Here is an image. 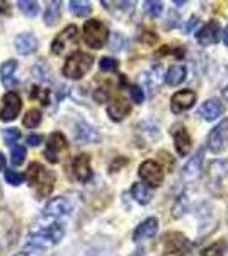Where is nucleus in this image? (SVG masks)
Masks as SVG:
<instances>
[{
    "label": "nucleus",
    "instance_id": "f257e3e1",
    "mask_svg": "<svg viewBox=\"0 0 228 256\" xmlns=\"http://www.w3.org/2000/svg\"><path fill=\"white\" fill-rule=\"evenodd\" d=\"M63 226L60 222H56L55 218H49V224H44L39 229L32 230L26 242V248H31V250H46V248L58 244L63 239Z\"/></svg>",
    "mask_w": 228,
    "mask_h": 256
},
{
    "label": "nucleus",
    "instance_id": "f03ea898",
    "mask_svg": "<svg viewBox=\"0 0 228 256\" xmlns=\"http://www.w3.org/2000/svg\"><path fill=\"white\" fill-rule=\"evenodd\" d=\"M24 178L27 180V184L36 192V195L39 198L48 196L53 192L55 186L56 176L53 171H49L44 166H41L39 162H32L27 168V174H24Z\"/></svg>",
    "mask_w": 228,
    "mask_h": 256
},
{
    "label": "nucleus",
    "instance_id": "7ed1b4c3",
    "mask_svg": "<svg viewBox=\"0 0 228 256\" xmlns=\"http://www.w3.org/2000/svg\"><path fill=\"white\" fill-rule=\"evenodd\" d=\"M92 64H94L92 55L84 53V52H73L67 58V62H65L63 68H61V74H63L67 79L78 80L92 68Z\"/></svg>",
    "mask_w": 228,
    "mask_h": 256
},
{
    "label": "nucleus",
    "instance_id": "20e7f679",
    "mask_svg": "<svg viewBox=\"0 0 228 256\" xmlns=\"http://www.w3.org/2000/svg\"><path fill=\"white\" fill-rule=\"evenodd\" d=\"M109 40V30L102 20L89 19L84 24V41L87 46L94 50H101Z\"/></svg>",
    "mask_w": 228,
    "mask_h": 256
},
{
    "label": "nucleus",
    "instance_id": "39448f33",
    "mask_svg": "<svg viewBox=\"0 0 228 256\" xmlns=\"http://www.w3.org/2000/svg\"><path fill=\"white\" fill-rule=\"evenodd\" d=\"M19 234V226L15 217L12 216L9 210L0 208V253L15 242V238Z\"/></svg>",
    "mask_w": 228,
    "mask_h": 256
},
{
    "label": "nucleus",
    "instance_id": "423d86ee",
    "mask_svg": "<svg viewBox=\"0 0 228 256\" xmlns=\"http://www.w3.org/2000/svg\"><path fill=\"white\" fill-rule=\"evenodd\" d=\"M138 174L148 188H159L164 183L165 178L164 168L157 160H145V162H142V166L138 168Z\"/></svg>",
    "mask_w": 228,
    "mask_h": 256
},
{
    "label": "nucleus",
    "instance_id": "0eeeda50",
    "mask_svg": "<svg viewBox=\"0 0 228 256\" xmlns=\"http://www.w3.org/2000/svg\"><path fill=\"white\" fill-rule=\"evenodd\" d=\"M191 250V242L181 232H171L164 238V256H186Z\"/></svg>",
    "mask_w": 228,
    "mask_h": 256
},
{
    "label": "nucleus",
    "instance_id": "6e6552de",
    "mask_svg": "<svg viewBox=\"0 0 228 256\" xmlns=\"http://www.w3.org/2000/svg\"><path fill=\"white\" fill-rule=\"evenodd\" d=\"M77 40H78V28L70 24V26L65 28V30L53 40L51 53L53 55H63L68 48H72L73 44L77 43Z\"/></svg>",
    "mask_w": 228,
    "mask_h": 256
},
{
    "label": "nucleus",
    "instance_id": "1a4fd4ad",
    "mask_svg": "<svg viewBox=\"0 0 228 256\" xmlns=\"http://www.w3.org/2000/svg\"><path fill=\"white\" fill-rule=\"evenodd\" d=\"M20 108H22V101H20L19 94L14 90L3 94L2 98V106H0V120L2 122H12L19 116Z\"/></svg>",
    "mask_w": 228,
    "mask_h": 256
},
{
    "label": "nucleus",
    "instance_id": "9d476101",
    "mask_svg": "<svg viewBox=\"0 0 228 256\" xmlns=\"http://www.w3.org/2000/svg\"><path fill=\"white\" fill-rule=\"evenodd\" d=\"M68 148V142L65 138L63 134L60 132H55L48 137L46 142V148H44V158H46L48 162L56 164L60 162V152H65Z\"/></svg>",
    "mask_w": 228,
    "mask_h": 256
},
{
    "label": "nucleus",
    "instance_id": "9b49d317",
    "mask_svg": "<svg viewBox=\"0 0 228 256\" xmlns=\"http://www.w3.org/2000/svg\"><path fill=\"white\" fill-rule=\"evenodd\" d=\"M208 147L213 154H222L228 147V120L217 125L208 135Z\"/></svg>",
    "mask_w": 228,
    "mask_h": 256
},
{
    "label": "nucleus",
    "instance_id": "f8f14e48",
    "mask_svg": "<svg viewBox=\"0 0 228 256\" xmlns=\"http://www.w3.org/2000/svg\"><path fill=\"white\" fill-rule=\"evenodd\" d=\"M72 210H73V204L68 200L67 196H55L46 204V207H44V210H43V217L55 218L56 220L58 217L68 216Z\"/></svg>",
    "mask_w": 228,
    "mask_h": 256
},
{
    "label": "nucleus",
    "instance_id": "ddd939ff",
    "mask_svg": "<svg viewBox=\"0 0 228 256\" xmlns=\"http://www.w3.org/2000/svg\"><path fill=\"white\" fill-rule=\"evenodd\" d=\"M72 176L80 183H87L92 178V168H90V156L89 154H78L77 158L72 159L70 164Z\"/></svg>",
    "mask_w": 228,
    "mask_h": 256
},
{
    "label": "nucleus",
    "instance_id": "4468645a",
    "mask_svg": "<svg viewBox=\"0 0 228 256\" xmlns=\"http://www.w3.org/2000/svg\"><path fill=\"white\" fill-rule=\"evenodd\" d=\"M196 92L191 89H182V90H177L176 94L172 96L171 99V110L172 113L179 114V113H184V111H188L193 108L194 104H196Z\"/></svg>",
    "mask_w": 228,
    "mask_h": 256
},
{
    "label": "nucleus",
    "instance_id": "2eb2a0df",
    "mask_svg": "<svg viewBox=\"0 0 228 256\" xmlns=\"http://www.w3.org/2000/svg\"><path fill=\"white\" fill-rule=\"evenodd\" d=\"M15 50H17L19 55H32V53L38 50V38H36L32 32H20L15 36Z\"/></svg>",
    "mask_w": 228,
    "mask_h": 256
},
{
    "label": "nucleus",
    "instance_id": "dca6fc26",
    "mask_svg": "<svg viewBox=\"0 0 228 256\" xmlns=\"http://www.w3.org/2000/svg\"><path fill=\"white\" fill-rule=\"evenodd\" d=\"M196 38L201 44H213L222 38V28L217 20H210L205 28L196 32Z\"/></svg>",
    "mask_w": 228,
    "mask_h": 256
},
{
    "label": "nucleus",
    "instance_id": "f3484780",
    "mask_svg": "<svg viewBox=\"0 0 228 256\" xmlns=\"http://www.w3.org/2000/svg\"><path fill=\"white\" fill-rule=\"evenodd\" d=\"M174 146H176V150L181 158H186L191 152L193 140H191L189 132L184 126H179L177 130H174Z\"/></svg>",
    "mask_w": 228,
    "mask_h": 256
},
{
    "label": "nucleus",
    "instance_id": "a211bd4d",
    "mask_svg": "<svg viewBox=\"0 0 228 256\" xmlns=\"http://www.w3.org/2000/svg\"><path fill=\"white\" fill-rule=\"evenodd\" d=\"M157 230H159V220H157V217H148L135 229L133 239L135 241H145V239H150L155 236Z\"/></svg>",
    "mask_w": 228,
    "mask_h": 256
},
{
    "label": "nucleus",
    "instance_id": "6ab92c4d",
    "mask_svg": "<svg viewBox=\"0 0 228 256\" xmlns=\"http://www.w3.org/2000/svg\"><path fill=\"white\" fill-rule=\"evenodd\" d=\"M75 140L78 144H99L101 142V135L97 134V130L94 126L82 122L75 126Z\"/></svg>",
    "mask_w": 228,
    "mask_h": 256
},
{
    "label": "nucleus",
    "instance_id": "aec40b11",
    "mask_svg": "<svg viewBox=\"0 0 228 256\" xmlns=\"http://www.w3.org/2000/svg\"><path fill=\"white\" fill-rule=\"evenodd\" d=\"M225 111V106L220 99H208V101L203 102V106L200 108V114L206 122H213V120L220 118Z\"/></svg>",
    "mask_w": 228,
    "mask_h": 256
},
{
    "label": "nucleus",
    "instance_id": "412c9836",
    "mask_svg": "<svg viewBox=\"0 0 228 256\" xmlns=\"http://www.w3.org/2000/svg\"><path fill=\"white\" fill-rule=\"evenodd\" d=\"M203 158H205V152L200 150L194 158H191V160L182 169V178L186 181H194L201 172V166H203Z\"/></svg>",
    "mask_w": 228,
    "mask_h": 256
},
{
    "label": "nucleus",
    "instance_id": "4be33fe9",
    "mask_svg": "<svg viewBox=\"0 0 228 256\" xmlns=\"http://www.w3.org/2000/svg\"><path fill=\"white\" fill-rule=\"evenodd\" d=\"M130 111H131V106L128 104L124 99H116V101H113L107 106V114H109V118L113 120V122H123V120L130 114Z\"/></svg>",
    "mask_w": 228,
    "mask_h": 256
},
{
    "label": "nucleus",
    "instance_id": "5701e85b",
    "mask_svg": "<svg viewBox=\"0 0 228 256\" xmlns=\"http://www.w3.org/2000/svg\"><path fill=\"white\" fill-rule=\"evenodd\" d=\"M210 183L211 184H218L228 176V160H213L210 164Z\"/></svg>",
    "mask_w": 228,
    "mask_h": 256
},
{
    "label": "nucleus",
    "instance_id": "b1692460",
    "mask_svg": "<svg viewBox=\"0 0 228 256\" xmlns=\"http://www.w3.org/2000/svg\"><path fill=\"white\" fill-rule=\"evenodd\" d=\"M15 70H17V62H15V60H7V62H3V64L0 65V79H2L5 88L12 89V86L15 84V82H14Z\"/></svg>",
    "mask_w": 228,
    "mask_h": 256
},
{
    "label": "nucleus",
    "instance_id": "393cba45",
    "mask_svg": "<svg viewBox=\"0 0 228 256\" xmlns=\"http://www.w3.org/2000/svg\"><path fill=\"white\" fill-rule=\"evenodd\" d=\"M186 76H188V68L184 65H172L165 72V82L169 86H179L186 80Z\"/></svg>",
    "mask_w": 228,
    "mask_h": 256
},
{
    "label": "nucleus",
    "instance_id": "a878e982",
    "mask_svg": "<svg viewBox=\"0 0 228 256\" xmlns=\"http://www.w3.org/2000/svg\"><path fill=\"white\" fill-rule=\"evenodd\" d=\"M131 195L140 205H148L152 202V190L147 186L145 183H135L133 188H131Z\"/></svg>",
    "mask_w": 228,
    "mask_h": 256
},
{
    "label": "nucleus",
    "instance_id": "bb28decb",
    "mask_svg": "<svg viewBox=\"0 0 228 256\" xmlns=\"http://www.w3.org/2000/svg\"><path fill=\"white\" fill-rule=\"evenodd\" d=\"M60 18H61V2H58V0L56 2H49L43 16L44 24L46 26H55L58 20H60Z\"/></svg>",
    "mask_w": 228,
    "mask_h": 256
},
{
    "label": "nucleus",
    "instance_id": "cd10ccee",
    "mask_svg": "<svg viewBox=\"0 0 228 256\" xmlns=\"http://www.w3.org/2000/svg\"><path fill=\"white\" fill-rule=\"evenodd\" d=\"M68 6H70V10H72V14L77 16V18H87V16L92 12V7H90V4L89 2H82V0H72Z\"/></svg>",
    "mask_w": 228,
    "mask_h": 256
},
{
    "label": "nucleus",
    "instance_id": "c85d7f7f",
    "mask_svg": "<svg viewBox=\"0 0 228 256\" xmlns=\"http://www.w3.org/2000/svg\"><path fill=\"white\" fill-rule=\"evenodd\" d=\"M20 12L27 18H34L36 14L39 12V4L38 2H32V0H20L17 2Z\"/></svg>",
    "mask_w": 228,
    "mask_h": 256
},
{
    "label": "nucleus",
    "instance_id": "c756f323",
    "mask_svg": "<svg viewBox=\"0 0 228 256\" xmlns=\"http://www.w3.org/2000/svg\"><path fill=\"white\" fill-rule=\"evenodd\" d=\"M41 120H43V114H41L39 110H29L22 120V123H24V126H27V128H36V126H39Z\"/></svg>",
    "mask_w": 228,
    "mask_h": 256
},
{
    "label": "nucleus",
    "instance_id": "7c9ffc66",
    "mask_svg": "<svg viewBox=\"0 0 228 256\" xmlns=\"http://www.w3.org/2000/svg\"><path fill=\"white\" fill-rule=\"evenodd\" d=\"M203 256H225V242L218 241L203 250Z\"/></svg>",
    "mask_w": 228,
    "mask_h": 256
},
{
    "label": "nucleus",
    "instance_id": "2f4dec72",
    "mask_svg": "<svg viewBox=\"0 0 228 256\" xmlns=\"http://www.w3.org/2000/svg\"><path fill=\"white\" fill-rule=\"evenodd\" d=\"M26 159V147L24 146H14L12 147V158H10V162L12 166H20Z\"/></svg>",
    "mask_w": 228,
    "mask_h": 256
},
{
    "label": "nucleus",
    "instance_id": "473e14b6",
    "mask_svg": "<svg viewBox=\"0 0 228 256\" xmlns=\"http://www.w3.org/2000/svg\"><path fill=\"white\" fill-rule=\"evenodd\" d=\"M145 6V10L148 12V16H152V18H159V16L164 12V4L159 2V0H148V2L143 4Z\"/></svg>",
    "mask_w": 228,
    "mask_h": 256
},
{
    "label": "nucleus",
    "instance_id": "72a5a7b5",
    "mask_svg": "<svg viewBox=\"0 0 228 256\" xmlns=\"http://www.w3.org/2000/svg\"><path fill=\"white\" fill-rule=\"evenodd\" d=\"M19 138H20L19 128H5V130H3V142H5L7 146H14Z\"/></svg>",
    "mask_w": 228,
    "mask_h": 256
},
{
    "label": "nucleus",
    "instance_id": "f704fd0d",
    "mask_svg": "<svg viewBox=\"0 0 228 256\" xmlns=\"http://www.w3.org/2000/svg\"><path fill=\"white\" fill-rule=\"evenodd\" d=\"M5 180L12 186H19V184H22V181L26 178H24V174H20V172L14 171V169H9V171H5Z\"/></svg>",
    "mask_w": 228,
    "mask_h": 256
},
{
    "label": "nucleus",
    "instance_id": "c9c22d12",
    "mask_svg": "<svg viewBox=\"0 0 228 256\" xmlns=\"http://www.w3.org/2000/svg\"><path fill=\"white\" fill-rule=\"evenodd\" d=\"M118 60L116 58H111V56H104V58H101L99 62V68L102 70V72H114L116 68H118Z\"/></svg>",
    "mask_w": 228,
    "mask_h": 256
},
{
    "label": "nucleus",
    "instance_id": "e433bc0d",
    "mask_svg": "<svg viewBox=\"0 0 228 256\" xmlns=\"http://www.w3.org/2000/svg\"><path fill=\"white\" fill-rule=\"evenodd\" d=\"M130 96H131V99H133V102H136V104H142L143 99H145V92L140 86H131Z\"/></svg>",
    "mask_w": 228,
    "mask_h": 256
},
{
    "label": "nucleus",
    "instance_id": "4c0bfd02",
    "mask_svg": "<svg viewBox=\"0 0 228 256\" xmlns=\"http://www.w3.org/2000/svg\"><path fill=\"white\" fill-rule=\"evenodd\" d=\"M34 76L38 77V79H41V80H49V70H48V67L44 64H38L34 67Z\"/></svg>",
    "mask_w": 228,
    "mask_h": 256
},
{
    "label": "nucleus",
    "instance_id": "58836bf2",
    "mask_svg": "<svg viewBox=\"0 0 228 256\" xmlns=\"http://www.w3.org/2000/svg\"><path fill=\"white\" fill-rule=\"evenodd\" d=\"M107 98H109V92H107L106 89H102V88H99V89L94 92V99H95L97 102H106V101H107Z\"/></svg>",
    "mask_w": 228,
    "mask_h": 256
},
{
    "label": "nucleus",
    "instance_id": "ea45409f",
    "mask_svg": "<svg viewBox=\"0 0 228 256\" xmlns=\"http://www.w3.org/2000/svg\"><path fill=\"white\" fill-rule=\"evenodd\" d=\"M124 43V38L119 32H114V36H113V41H111V46H113V50H123V44Z\"/></svg>",
    "mask_w": 228,
    "mask_h": 256
},
{
    "label": "nucleus",
    "instance_id": "a19ab883",
    "mask_svg": "<svg viewBox=\"0 0 228 256\" xmlns=\"http://www.w3.org/2000/svg\"><path fill=\"white\" fill-rule=\"evenodd\" d=\"M41 142H43V137H41V135L32 134V135H29V137H27V144L31 147H38Z\"/></svg>",
    "mask_w": 228,
    "mask_h": 256
},
{
    "label": "nucleus",
    "instance_id": "79ce46f5",
    "mask_svg": "<svg viewBox=\"0 0 228 256\" xmlns=\"http://www.w3.org/2000/svg\"><path fill=\"white\" fill-rule=\"evenodd\" d=\"M194 24H198V18H194V16H193V18L189 19L188 26H186V32H191V31H193V26H194Z\"/></svg>",
    "mask_w": 228,
    "mask_h": 256
},
{
    "label": "nucleus",
    "instance_id": "37998d69",
    "mask_svg": "<svg viewBox=\"0 0 228 256\" xmlns=\"http://www.w3.org/2000/svg\"><path fill=\"white\" fill-rule=\"evenodd\" d=\"M0 10H2V12H5V14H10L9 4H7V2H0Z\"/></svg>",
    "mask_w": 228,
    "mask_h": 256
},
{
    "label": "nucleus",
    "instance_id": "c03bdc74",
    "mask_svg": "<svg viewBox=\"0 0 228 256\" xmlns=\"http://www.w3.org/2000/svg\"><path fill=\"white\" fill-rule=\"evenodd\" d=\"M5 164H7V160H5V156L0 152V171H3L5 169Z\"/></svg>",
    "mask_w": 228,
    "mask_h": 256
},
{
    "label": "nucleus",
    "instance_id": "a18cd8bd",
    "mask_svg": "<svg viewBox=\"0 0 228 256\" xmlns=\"http://www.w3.org/2000/svg\"><path fill=\"white\" fill-rule=\"evenodd\" d=\"M222 36H223V43L227 44L228 46V26L225 28V30H223V32H222Z\"/></svg>",
    "mask_w": 228,
    "mask_h": 256
},
{
    "label": "nucleus",
    "instance_id": "49530a36",
    "mask_svg": "<svg viewBox=\"0 0 228 256\" xmlns=\"http://www.w3.org/2000/svg\"><path fill=\"white\" fill-rule=\"evenodd\" d=\"M99 253H97V250H95V248H92V250H89L87 251V253H84L82 256H97Z\"/></svg>",
    "mask_w": 228,
    "mask_h": 256
},
{
    "label": "nucleus",
    "instance_id": "de8ad7c7",
    "mask_svg": "<svg viewBox=\"0 0 228 256\" xmlns=\"http://www.w3.org/2000/svg\"><path fill=\"white\" fill-rule=\"evenodd\" d=\"M135 256H145V253H143V251H136Z\"/></svg>",
    "mask_w": 228,
    "mask_h": 256
},
{
    "label": "nucleus",
    "instance_id": "09e8293b",
    "mask_svg": "<svg viewBox=\"0 0 228 256\" xmlns=\"http://www.w3.org/2000/svg\"><path fill=\"white\" fill-rule=\"evenodd\" d=\"M15 256H27V254H26V253H17Z\"/></svg>",
    "mask_w": 228,
    "mask_h": 256
}]
</instances>
